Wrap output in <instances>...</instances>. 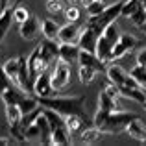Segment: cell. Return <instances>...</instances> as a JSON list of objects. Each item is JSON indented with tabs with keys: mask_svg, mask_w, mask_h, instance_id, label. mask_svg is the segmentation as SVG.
Segmentation results:
<instances>
[{
	"mask_svg": "<svg viewBox=\"0 0 146 146\" xmlns=\"http://www.w3.org/2000/svg\"><path fill=\"white\" fill-rule=\"evenodd\" d=\"M67 2H70V4H78V2H82V0H67Z\"/></svg>",
	"mask_w": 146,
	"mask_h": 146,
	"instance_id": "ee69618b",
	"label": "cell"
},
{
	"mask_svg": "<svg viewBox=\"0 0 146 146\" xmlns=\"http://www.w3.org/2000/svg\"><path fill=\"white\" fill-rule=\"evenodd\" d=\"M137 63H139V65H146V48H143L139 54H137Z\"/></svg>",
	"mask_w": 146,
	"mask_h": 146,
	"instance_id": "ab89813d",
	"label": "cell"
},
{
	"mask_svg": "<svg viewBox=\"0 0 146 146\" xmlns=\"http://www.w3.org/2000/svg\"><path fill=\"white\" fill-rule=\"evenodd\" d=\"M129 74L137 80V83H139L143 89H146V65H139V63H137L135 67L129 70Z\"/></svg>",
	"mask_w": 146,
	"mask_h": 146,
	"instance_id": "f1b7e54d",
	"label": "cell"
},
{
	"mask_svg": "<svg viewBox=\"0 0 146 146\" xmlns=\"http://www.w3.org/2000/svg\"><path fill=\"white\" fill-rule=\"evenodd\" d=\"M107 133L104 131V129H100V128H96V126H93V128H89V129H83L82 133H80V143L82 144H96V143H100V141L106 137Z\"/></svg>",
	"mask_w": 146,
	"mask_h": 146,
	"instance_id": "9a60e30c",
	"label": "cell"
},
{
	"mask_svg": "<svg viewBox=\"0 0 146 146\" xmlns=\"http://www.w3.org/2000/svg\"><path fill=\"white\" fill-rule=\"evenodd\" d=\"M141 7V0H122V17H131Z\"/></svg>",
	"mask_w": 146,
	"mask_h": 146,
	"instance_id": "f546056e",
	"label": "cell"
},
{
	"mask_svg": "<svg viewBox=\"0 0 146 146\" xmlns=\"http://www.w3.org/2000/svg\"><path fill=\"white\" fill-rule=\"evenodd\" d=\"M129 19L133 21V24H135L137 28H141V30L144 28V22H146V9L143 7V4H141V7H139V9H137Z\"/></svg>",
	"mask_w": 146,
	"mask_h": 146,
	"instance_id": "d590c367",
	"label": "cell"
},
{
	"mask_svg": "<svg viewBox=\"0 0 146 146\" xmlns=\"http://www.w3.org/2000/svg\"><path fill=\"white\" fill-rule=\"evenodd\" d=\"M2 11H4V6H0V13H2Z\"/></svg>",
	"mask_w": 146,
	"mask_h": 146,
	"instance_id": "bcb514c9",
	"label": "cell"
},
{
	"mask_svg": "<svg viewBox=\"0 0 146 146\" xmlns=\"http://www.w3.org/2000/svg\"><path fill=\"white\" fill-rule=\"evenodd\" d=\"M46 9L52 15L65 13V4H63V0H46Z\"/></svg>",
	"mask_w": 146,
	"mask_h": 146,
	"instance_id": "8d00e7d4",
	"label": "cell"
},
{
	"mask_svg": "<svg viewBox=\"0 0 146 146\" xmlns=\"http://www.w3.org/2000/svg\"><path fill=\"white\" fill-rule=\"evenodd\" d=\"M141 4H143V7L146 9V0H141Z\"/></svg>",
	"mask_w": 146,
	"mask_h": 146,
	"instance_id": "f6af8a7d",
	"label": "cell"
},
{
	"mask_svg": "<svg viewBox=\"0 0 146 146\" xmlns=\"http://www.w3.org/2000/svg\"><path fill=\"white\" fill-rule=\"evenodd\" d=\"M28 94V91H24L22 87H19V85H13V87H9V89L6 91L4 94H0V98L4 100V104H21V100Z\"/></svg>",
	"mask_w": 146,
	"mask_h": 146,
	"instance_id": "ac0fdd59",
	"label": "cell"
},
{
	"mask_svg": "<svg viewBox=\"0 0 146 146\" xmlns=\"http://www.w3.org/2000/svg\"><path fill=\"white\" fill-rule=\"evenodd\" d=\"M118 91H120L122 98L133 100V102H139V104L146 102V93L143 87H118Z\"/></svg>",
	"mask_w": 146,
	"mask_h": 146,
	"instance_id": "d6986e66",
	"label": "cell"
},
{
	"mask_svg": "<svg viewBox=\"0 0 146 146\" xmlns=\"http://www.w3.org/2000/svg\"><path fill=\"white\" fill-rule=\"evenodd\" d=\"M22 59H24V56H19V57H9V59L4 61V70H6V74L9 76L11 80H13L15 83L19 82V72H21V65H22Z\"/></svg>",
	"mask_w": 146,
	"mask_h": 146,
	"instance_id": "2e32d148",
	"label": "cell"
},
{
	"mask_svg": "<svg viewBox=\"0 0 146 146\" xmlns=\"http://www.w3.org/2000/svg\"><path fill=\"white\" fill-rule=\"evenodd\" d=\"M120 13H122V0H118V2H115V4H111V6H107L104 13L96 15V17H91L87 24H91V26H93V28L100 33V35H102L104 28H106L107 24H111V22H115L118 17H122Z\"/></svg>",
	"mask_w": 146,
	"mask_h": 146,
	"instance_id": "3957f363",
	"label": "cell"
},
{
	"mask_svg": "<svg viewBox=\"0 0 146 146\" xmlns=\"http://www.w3.org/2000/svg\"><path fill=\"white\" fill-rule=\"evenodd\" d=\"M6 120H7V124H9V128H15V126L21 124L22 111L17 104H6Z\"/></svg>",
	"mask_w": 146,
	"mask_h": 146,
	"instance_id": "7402d4cb",
	"label": "cell"
},
{
	"mask_svg": "<svg viewBox=\"0 0 146 146\" xmlns=\"http://www.w3.org/2000/svg\"><path fill=\"white\" fill-rule=\"evenodd\" d=\"M26 63H28V74H30V82H32V85H33V82L37 80V76L43 74L44 70H48V68H50L48 63L43 59V56H41L39 44H37V46L32 50V54L26 57Z\"/></svg>",
	"mask_w": 146,
	"mask_h": 146,
	"instance_id": "277c9868",
	"label": "cell"
},
{
	"mask_svg": "<svg viewBox=\"0 0 146 146\" xmlns=\"http://www.w3.org/2000/svg\"><path fill=\"white\" fill-rule=\"evenodd\" d=\"M133 118H137V115H135V113H128V111H124V109L111 111L102 129L107 133V135H113V133H120V131H124L126 126H128L129 122L133 120Z\"/></svg>",
	"mask_w": 146,
	"mask_h": 146,
	"instance_id": "7a4b0ae2",
	"label": "cell"
},
{
	"mask_svg": "<svg viewBox=\"0 0 146 146\" xmlns=\"http://www.w3.org/2000/svg\"><path fill=\"white\" fill-rule=\"evenodd\" d=\"M80 52H82V48L76 43H59V59L68 65L78 63Z\"/></svg>",
	"mask_w": 146,
	"mask_h": 146,
	"instance_id": "30bf717a",
	"label": "cell"
},
{
	"mask_svg": "<svg viewBox=\"0 0 146 146\" xmlns=\"http://www.w3.org/2000/svg\"><path fill=\"white\" fill-rule=\"evenodd\" d=\"M78 63L80 65H87V67H93V68H96L98 72H102V70H106V68H107V65L100 59L96 54L89 52V50H82V52H80Z\"/></svg>",
	"mask_w": 146,
	"mask_h": 146,
	"instance_id": "8fae6325",
	"label": "cell"
},
{
	"mask_svg": "<svg viewBox=\"0 0 146 146\" xmlns=\"http://www.w3.org/2000/svg\"><path fill=\"white\" fill-rule=\"evenodd\" d=\"M59 91L54 89L52 85V70H44L43 74L37 76V80L33 82V94L37 98H48V96H56Z\"/></svg>",
	"mask_w": 146,
	"mask_h": 146,
	"instance_id": "5b68a950",
	"label": "cell"
},
{
	"mask_svg": "<svg viewBox=\"0 0 146 146\" xmlns=\"http://www.w3.org/2000/svg\"><path fill=\"white\" fill-rule=\"evenodd\" d=\"M143 106H144V109H146V102H144V104H143Z\"/></svg>",
	"mask_w": 146,
	"mask_h": 146,
	"instance_id": "7dc6e473",
	"label": "cell"
},
{
	"mask_svg": "<svg viewBox=\"0 0 146 146\" xmlns=\"http://www.w3.org/2000/svg\"><path fill=\"white\" fill-rule=\"evenodd\" d=\"M118 41L128 48V52H133V48L139 46V39L133 37V35H129V33H120V39H118Z\"/></svg>",
	"mask_w": 146,
	"mask_h": 146,
	"instance_id": "836d02e7",
	"label": "cell"
},
{
	"mask_svg": "<svg viewBox=\"0 0 146 146\" xmlns=\"http://www.w3.org/2000/svg\"><path fill=\"white\" fill-rule=\"evenodd\" d=\"M106 74H107V80H109L111 83H115L117 87H120L122 83L126 82V78L129 76V72H126L124 68L120 67V65H115V63H111V65H107V68H106Z\"/></svg>",
	"mask_w": 146,
	"mask_h": 146,
	"instance_id": "7c38bea8",
	"label": "cell"
},
{
	"mask_svg": "<svg viewBox=\"0 0 146 146\" xmlns=\"http://www.w3.org/2000/svg\"><path fill=\"white\" fill-rule=\"evenodd\" d=\"M13 85H17V83L13 82V80L9 78V76L6 74V70H4V67L0 65V94H4L9 87H13Z\"/></svg>",
	"mask_w": 146,
	"mask_h": 146,
	"instance_id": "d6a6232c",
	"label": "cell"
},
{
	"mask_svg": "<svg viewBox=\"0 0 146 146\" xmlns=\"http://www.w3.org/2000/svg\"><path fill=\"white\" fill-rule=\"evenodd\" d=\"M126 54H129V52H128V48H126L124 44H122L120 41H118V43L113 46V52H111V63H113V61L122 59V57H124Z\"/></svg>",
	"mask_w": 146,
	"mask_h": 146,
	"instance_id": "74e56055",
	"label": "cell"
},
{
	"mask_svg": "<svg viewBox=\"0 0 146 146\" xmlns=\"http://www.w3.org/2000/svg\"><path fill=\"white\" fill-rule=\"evenodd\" d=\"M13 141L11 139H4V137H0V146H9Z\"/></svg>",
	"mask_w": 146,
	"mask_h": 146,
	"instance_id": "60d3db41",
	"label": "cell"
},
{
	"mask_svg": "<svg viewBox=\"0 0 146 146\" xmlns=\"http://www.w3.org/2000/svg\"><path fill=\"white\" fill-rule=\"evenodd\" d=\"M124 131L128 133L131 139L139 141V143H144V139H146V126L143 124V122H141V118H139V117L133 118V120L129 122L128 126H126Z\"/></svg>",
	"mask_w": 146,
	"mask_h": 146,
	"instance_id": "4fadbf2b",
	"label": "cell"
},
{
	"mask_svg": "<svg viewBox=\"0 0 146 146\" xmlns=\"http://www.w3.org/2000/svg\"><path fill=\"white\" fill-rule=\"evenodd\" d=\"M80 33H82V28H80L76 22H67L65 26L59 28L57 41H59V43H76V44H78Z\"/></svg>",
	"mask_w": 146,
	"mask_h": 146,
	"instance_id": "9c48e42d",
	"label": "cell"
},
{
	"mask_svg": "<svg viewBox=\"0 0 146 146\" xmlns=\"http://www.w3.org/2000/svg\"><path fill=\"white\" fill-rule=\"evenodd\" d=\"M70 83V65L59 61L52 67V85L56 91H65Z\"/></svg>",
	"mask_w": 146,
	"mask_h": 146,
	"instance_id": "8992f818",
	"label": "cell"
},
{
	"mask_svg": "<svg viewBox=\"0 0 146 146\" xmlns=\"http://www.w3.org/2000/svg\"><path fill=\"white\" fill-rule=\"evenodd\" d=\"M39 106H41V104H39V98H37V96L35 98H33V96H28V94H26V96L21 100V104H19L22 115H28V113H32V111H35Z\"/></svg>",
	"mask_w": 146,
	"mask_h": 146,
	"instance_id": "4316f807",
	"label": "cell"
},
{
	"mask_svg": "<svg viewBox=\"0 0 146 146\" xmlns=\"http://www.w3.org/2000/svg\"><path fill=\"white\" fill-rule=\"evenodd\" d=\"M37 124L41 128V144H52V126H50L48 118L44 117L43 111L37 117Z\"/></svg>",
	"mask_w": 146,
	"mask_h": 146,
	"instance_id": "44dd1931",
	"label": "cell"
},
{
	"mask_svg": "<svg viewBox=\"0 0 146 146\" xmlns=\"http://www.w3.org/2000/svg\"><path fill=\"white\" fill-rule=\"evenodd\" d=\"M144 144H146V139H144Z\"/></svg>",
	"mask_w": 146,
	"mask_h": 146,
	"instance_id": "c3c4849f",
	"label": "cell"
},
{
	"mask_svg": "<svg viewBox=\"0 0 146 146\" xmlns=\"http://www.w3.org/2000/svg\"><path fill=\"white\" fill-rule=\"evenodd\" d=\"M13 21V9L11 7H4V11L0 13V41H4V37L7 35Z\"/></svg>",
	"mask_w": 146,
	"mask_h": 146,
	"instance_id": "cb8c5ba5",
	"label": "cell"
},
{
	"mask_svg": "<svg viewBox=\"0 0 146 146\" xmlns=\"http://www.w3.org/2000/svg\"><path fill=\"white\" fill-rule=\"evenodd\" d=\"M41 24H43V35H44V39L57 41V33H59L61 26L57 24L56 21H52V19H43Z\"/></svg>",
	"mask_w": 146,
	"mask_h": 146,
	"instance_id": "d4e9b609",
	"label": "cell"
},
{
	"mask_svg": "<svg viewBox=\"0 0 146 146\" xmlns=\"http://www.w3.org/2000/svg\"><path fill=\"white\" fill-rule=\"evenodd\" d=\"M102 35L106 37V39H109L113 44H117V43H118V39H120V30H118V26H117V21L111 22V24H107L106 28H104Z\"/></svg>",
	"mask_w": 146,
	"mask_h": 146,
	"instance_id": "83f0119b",
	"label": "cell"
},
{
	"mask_svg": "<svg viewBox=\"0 0 146 146\" xmlns=\"http://www.w3.org/2000/svg\"><path fill=\"white\" fill-rule=\"evenodd\" d=\"M80 15H82V13H80V9L74 6V4H70V6L65 9V19H67L68 22H76L80 19Z\"/></svg>",
	"mask_w": 146,
	"mask_h": 146,
	"instance_id": "f35d334b",
	"label": "cell"
},
{
	"mask_svg": "<svg viewBox=\"0 0 146 146\" xmlns=\"http://www.w3.org/2000/svg\"><path fill=\"white\" fill-rule=\"evenodd\" d=\"M65 124L70 135H80L85 126V115H67L65 117Z\"/></svg>",
	"mask_w": 146,
	"mask_h": 146,
	"instance_id": "e0dca14e",
	"label": "cell"
},
{
	"mask_svg": "<svg viewBox=\"0 0 146 146\" xmlns=\"http://www.w3.org/2000/svg\"><path fill=\"white\" fill-rule=\"evenodd\" d=\"M33 139H41V128H39V124H37V120L32 122L24 131V141L26 143H28V141H33Z\"/></svg>",
	"mask_w": 146,
	"mask_h": 146,
	"instance_id": "1f68e13d",
	"label": "cell"
},
{
	"mask_svg": "<svg viewBox=\"0 0 146 146\" xmlns=\"http://www.w3.org/2000/svg\"><path fill=\"white\" fill-rule=\"evenodd\" d=\"M98 107L100 109H106V111H118V109H122V106L118 104V100L109 96L106 91H102V93L98 94Z\"/></svg>",
	"mask_w": 146,
	"mask_h": 146,
	"instance_id": "603a6c76",
	"label": "cell"
},
{
	"mask_svg": "<svg viewBox=\"0 0 146 146\" xmlns=\"http://www.w3.org/2000/svg\"><path fill=\"white\" fill-rule=\"evenodd\" d=\"M98 70L93 67H87V65H80V70H78V76H80V82L83 83V85H89V83L94 82V78H96Z\"/></svg>",
	"mask_w": 146,
	"mask_h": 146,
	"instance_id": "484cf974",
	"label": "cell"
},
{
	"mask_svg": "<svg viewBox=\"0 0 146 146\" xmlns=\"http://www.w3.org/2000/svg\"><path fill=\"white\" fill-rule=\"evenodd\" d=\"M106 7H107V4L104 2V0H94L89 6H85V9H87V15H89V17H96V15L106 11Z\"/></svg>",
	"mask_w": 146,
	"mask_h": 146,
	"instance_id": "4dcf8cb0",
	"label": "cell"
},
{
	"mask_svg": "<svg viewBox=\"0 0 146 146\" xmlns=\"http://www.w3.org/2000/svg\"><path fill=\"white\" fill-rule=\"evenodd\" d=\"M28 17H30V11L26 9V6H15L13 7V21L17 24H22Z\"/></svg>",
	"mask_w": 146,
	"mask_h": 146,
	"instance_id": "e575fe53",
	"label": "cell"
},
{
	"mask_svg": "<svg viewBox=\"0 0 146 146\" xmlns=\"http://www.w3.org/2000/svg\"><path fill=\"white\" fill-rule=\"evenodd\" d=\"M0 2H2V6H4V7H7V4H9V0H0Z\"/></svg>",
	"mask_w": 146,
	"mask_h": 146,
	"instance_id": "7bdbcfd3",
	"label": "cell"
},
{
	"mask_svg": "<svg viewBox=\"0 0 146 146\" xmlns=\"http://www.w3.org/2000/svg\"><path fill=\"white\" fill-rule=\"evenodd\" d=\"M72 144L70 141V131L67 129V126L52 129V146H68Z\"/></svg>",
	"mask_w": 146,
	"mask_h": 146,
	"instance_id": "ffe728a7",
	"label": "cell"
},
{
	"mask_svg": "<svg viewBox=\"0 0 146 146\" xmlns=\"http://www.w3.org/2000/svg\"><path fill=\"white\" fill-rule=\"evenodd\" d=\"M91 2H94V0H82V4H85V6H89Z\"/></svg>",
	"mask_w": 146,
	"mask_h": 146,
	"instance_id": "b9f144b4",
	"label": "cell"
},
{
	"mask_svg": "<svg viewBox=\"0 0 146 146\" xmlns=\"http://www.w3.org/2000/svg\"><path fill=\"white\" fill-rule=\"evenodd\" d=\"M113 46H115V44L111 43L109 39H106L104 35H100L98 43H96V52H94V54H96L100 59L107 65V63H111V52H113Z\"/></svg>",
	"mask_w": 146,
	"mask_h": 146,
	"instance_id": "5bb4252c",
	"label": "cell"
},
{
	"mask_svg": "<svg viewBox=\"0 0 146 146\" xmlns=\"http://www.w3.org/2000/svg\"><path fill=\"white\" fill-rule=\"evenodd\" d=\"M19 33H21L22 39L26 41H33L43 33V24H41L39 17L35 15H30L22 24H19Z\"/></svg>",
	"mask_w": 146,
	"mask_h": 146,
	"instance_id": "52a82bcc",
	"label": "cell"
},
{
	"mask_svg": "<svg viewBox=\"0 0 146 146\" xmlns=\"http://www.w3.org/2000/svg\"><path fill=\"white\" fill-rule=\"evenodd\" d=\"M100 33L93 28L91 24L82 26V33H80V48L82 50H89V52H96V43H98Z\"/></svg>",
	"mask_w": 146,
	"mask_h": 146,
	"instance_id": "ba28073f",
	"label": "cell"
},
{
	"mask_svg": "<svg viewBox=\"0 0 146 146\" xmlns=\"http://www.w3.org/2000/svg\"><path fill=\"white\" fill-rule=\"evenodd\" d=\"M39 104L43 107L54 109L61 113L63 117L67 115H85V96H48V98H39Z\"/></svg>",
	"mask_w": 146,
	"mask_h": 146,
	"instance_id": "6da1fadb",
	"label": "cell"
}]
</instances>
